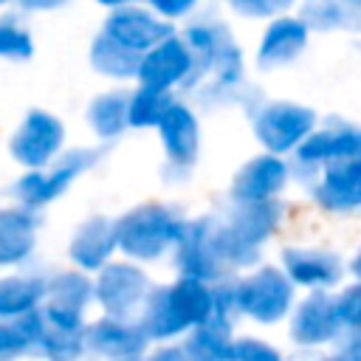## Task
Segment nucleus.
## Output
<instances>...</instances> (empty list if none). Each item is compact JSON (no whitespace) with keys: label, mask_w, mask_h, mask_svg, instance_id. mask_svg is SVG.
Masks as SVG:
<instances>
[{"label":"nucleus","mask_w":361,"mask_h":361,"mask_svg":"<svg viewBox=\"0 0 361 361\" xmlns=\"http://www.w3.org/2000/svg\"><path fill=\"white\" fill-rule=\"evenodd\" d=\"M212 243L223 268L237 276L251 271L265 259V248L285 228L288 206L285 200L268 203H231L226 200L220 212H212Z\"/></svg>","instance_id":"f257e3e1"},{"label":"nucleus","mask_w":361,"mask_h":361,"mask_svg":"<svg viewBox=\"0 0 361 361\" xmlns=\"http://www.w3.org/2000/svg\"><path fill=\"white\" fill-rule=\"evenodd\" d=\"M214 319V290L206 282L175 276L169 282H155L135 324L149 344L180 341L195 327Z\"/></svg>","instance_id":"f03ea898"},{"label":"nucleus","mask_w":361,"mask_h":361,"mask_svg":"<svg viewBox=\"0 0 361 361\" xmlns=\"http://www.w3.org/2000/svg\"><path fill=\"white\" fill-rule=\"evenodd\" d=\"M189 214L169 200H141L116 217L118 257L141 268L169 259Z\"/></svg>","instance_id":"7ed1b4c3"},{"label":"nucleus","mask_w":361,"mask_h":361,"mask_svg":"<svg viewBox=\"0 0 361 361\" xmlns=\"http://www.w3.org/2000/svg\"><path fill=\"white\" fill-rule=\"evenodd\" d=\"M104 149L93 147V144H71L54 164H48L45 169H34V172H17L11 178V183L6 186L8 203L28 209L34 214H42L48 206H54L56 200H62L82 175H87L90 169L99 166Z\"/></svg>","instance_id":"20e7f679"},{"label":"nucleus","mask_w":361,"mask_h":361,"mask_svg":"<svg viewBox=\"0 0 361 361\" xmlns=\"http://www.w3.org/2000/svg\"><path fill=\"white\" fill-rule=\"evenodd\" d=\"M276 265L296 293H333L344 282H355V257L327 243H285L276 254Z\"/></svg>","instance_id":"39448f33"},{"label":"nucleus","mask_w":361,"mask_h":361,"mask_svg":"<svg viewBox=\"0 0 361 361\" xmlns=\"http://www.w3.org/2000/svg\"><path fill=\"white\" fill-rule=\"evenodd\" d=\"M251 135L259 147V152L290 158L293 149L316 130L319 110L313 104L296 102V99H265L259 96L245 110Z\"/></svg>","instance_id":"423d86ee"},{"label":"nucleus","mask_w":361,"mask_h":361,"mask_svg":"<svg viewBox=\"0 0 361 361\" xmlns=\"http://www.w3.org/2000/svg\"><path fill=\"white\" fill-rule=\"evenodd\" d=\"M234 290V310L237 319H245L257 327H279L290 316L299 293L285 279L276 262L262 259L245 274L231 279Z\"/></svg>","instance_id":"0eeeda50"},{"label":"nucleus","mask_w":361,"mask_h":361,"mask_svg":"<svg viewBox=\"0 0 361 361\" xmlns=\"http://www.w3.org/2000/svg\"><path fill=\"white\" fill-rule=\"evenodd\" d=\"M155 135L164 152L161 178L166 183H189L200 152H203V121L200 113L183 96H175L155 124Z\"/></svg>","instance_id":"6e6552de"},{"label":"nucleus","mask_w":361,"mask_h":361,"mask_svg":"<svg viewBox=\"0 0 361 361\" xmlns=\"http://www.w3.org/2000/svg\"><path fill=\"white\" fill-rule=\"evenodd\" d=\"M361 158V127L344 116L319 118L316 130L288 158L293 183L305 186L322 166Z\"/></svg>","instance_id":"1a4fd4ad"},{"label":"nucleus","mask_w":361,"mask_h":361,"mask_svg":"<svg viewBox=\"0 0 361 361\" xmlns=\"http://www.w3.org/2000/svg\"><path fill=\"white\" fill-rule=\"evenodd\" d=\"M68 147V124L48 107L25 110L6 141V152L20 172L45 169Z\"/></svg>","instance_id":"9d476101"},{"label":"nucleus","mask_w":361,"mask_h":361,"mask_svg":"<svg viewBox=\"0 0 361 361\" xmlns=\"http://www.w3.org/2000/svg\"><path fill=\"white\" fill-rule=\"evenodd\" d=\"M155 279L147 268L116 257L93 274V310L104 319L135 322Z\"/></svg>","instance_id":"9b49d317"},{"label":"nucleus","mask_w":361,"mask_h":361,"mask_svg":"<svg viewBox=\"0 0 361 361\" xmlns=\"http://www.w3.org/2000/svg\"><path fill=\"white\" fill-rule=\"evenodd\" d=\"M85 316L39 305L34 313L20 319V327L28 338L31 355L42 361H85Z\"/></svg>","instance_id":"f8f14e48"},{"label":"nucleus","mask_w":361,"mask_h":361,"mask_svg":"<svg viewBox=\"0 0 361 361\" xmlns=\"http://www.w3.org/2000/svg\"><path fill=\"white\" fill-rule=\"evenodd\" d=\"M99 31L135 56L147 54L161 39L175 34V28L169 23H164L149 8V3H110V6H104Z\"/></svg>","instance_id":"ddd939ff"},{"label":"nucleus","mask_w":361,"mask_h":361,"mask_svg":"<svg viewBox=\"0 0 361 361\" xmlns=\"http://www.w3.org/2000/svg\"><path fill=\"white\" fill-rule=\"evenodd\" d=\"M212 212L206 214H195L186 220L180 240L175 243L169 259L175 268V276H186V279H197L206 285H217L231 279V274L223 268V262L217 259L214 243H212Z\"/></svg>","instance_id":"4468645a"},{"label":"nucleus","mask_w":361,"mask_h":361,"mask_svg":"<svg viewBox=\"0 0 361 361\" xmlns=\"http://www.w3.org/2000/svg\"><path fill=\"white\" fill-rule=\"evenodd\" d=\"M288 341L299 353H322L347 338L333 316L330 293H299L290 316L285 319Z\"/></svg>","instance_id":"2eb2a0df"},{"label":"nucleus","mask_w":361,"mask_h":361,"mask_svg":"<svg viewBox=\"0 0 361 361\" xmlns=\"http://www.w3.org/2000/svg\"><path fill=\"white\" fill-rule=\"evenodd\" d=\"M307 203L327 217H353L361 209V158L322 166L305 186Z\"/></svg>","instance_id":"dca6fc26"},{"label":"nucleus","mask_w":361,"mask_h":361,"mask_svg":"<svg viewBox=\"0 0 361 361\" xmlns=\"http://www.w3.org/2000/svg\"><path fill=\"white\" fill-rule=\"evenodd\" d=\"M310 45V31L293 11V6L276 17H271L254 42V68L262 73H276L296 65Z\"/></svg>","instance_id":"f3484780"},{"label":"nucleus","mask_w":361,"mask_h":361,"mask_svg":"<svg viewBox=\"0 0 361 361\" xmlns=\"http://www.w3.org/2000/svg\"><path fill=\"white\" fill-rule=\"evenodd\" d=\"M192 76H195L192 56L175 31L166 39H161L155 48L138 56V71L133 85H141L166 96H186L192 87Z\"/></svg>","instance_id":"a211bd4d"},{"label":"nucleus","mask_w":361,"mask_h":361,"mask_svg":"<svg viewBox=\"0 0 361 361\" xmlns=\"http://www.w3.org/2000/svg\"><path fill=\"white\" fill-rule=\"evenodd\" d=\"M293 183L290 164L288 158L257 152L245 158L226 189V200L231 203H268V200H282L288 186Z\"/></svg>","instance_id":"6ab92c4d"},{"label":"nucleus","mask_w":361,"mask_h":361,"mask_svg":"<svg viewBox=\"0 0 361 361\" xmlns=\"http://www.w3.org/2000/svg\"><path fill=\"white\" fill-rule=\"evenodd\" d=\"M116 257H118V245H116V217L113 214L93 212V214L82 217L65 240L68 265L87 276L102 271Z\"/></svg>","instance_id":"aec40b11"},{"label":"nucleus","mask_w":361,"mask_h":361,"mask_svg":"<svg viewBox=\"0 0 361 361\" xmlns=\"http://www.w3.org/2000/svg\"><path fill=\"white\" fill-rule=\"evenodd\" d=\"M149 350L135 322L90 316L85 324V353L93 361H141Z\"/></svg>","instance_id":"412c9836"},{"label":"nucleus","mask_w":361,"mask_h":361,"mask_svg":"<svg viewBox=\"0 0 361 361\" xmlns=\"http://www.w3.org/2000/svg\"><path fill=\"white\" fill-rule=\"evenodd\" d=\"M39 226L42 214L14 203H0V274L31 268L39 243Z\"/></svg>","instance_id":"4be33fe9"},{"label":"nucleus","mask_w":361,"mask_h":361,"mask_svg":"<svg viewBox=\"0 0 361 361\" xmlns=\"http://www.w3.org/2000/svg\"><path fill=\"white\" fill-rule=\"evenodd\" d=\"M85 127L93 138V147L104 149L121 141L127 130V87H104L85 104Z\"/></svg>","instance_id":"5701e85b"},{"label":"nucleus","mask_w":361,"mask_h":361,"mask_svg":"<svg viewBox=\"0 0 361 361\" xmlns=\"http://www.w3.org/2000/svg\"><path fill=\"white\" fill-rule=\"evenodd\" d=\"M42 305L90 319V313H93V276H87L71 265L48 268L45 285H42Z\"/></svg>","instance_id":"b1692460"},{"label":"nucleus","mask_w":361,"mask_h":361,"mask_svg":"<svg viewBox=\"0 0 361 361\" xmlns=\"http://www.w3.org/2000/svg\"><path fill=\"white\" fill-rule=\"evenodd\" d=\"M45 271L23 268L0 274V322H20L42 305Z\"/></svg>","instance_id":"393cba45"},{"label":"nucleus","mask_w":361,"mask_h":361,"mask_svg":"<svg viewBox=\"0 0 361 361\" xmlns=\"http://www.w3.org/2000/svg\"><path fill=\"white\" fill-rule=\"evenodd\" d=\"M305 28L313 34H344L358 31L361 25V6L355 0H307L293 6Z\"/></svg>","instance_id":"a878e982"},{"label":"nucleus","mask_w":361,"mask_h":361,"mask_svg":"<svg viewBox=\"0 0 361 361\" xmlns=\"http://www.w3.org/2000/svg\"><path fill=\"white\" fill-rule=\"evenodd\" d=\"M87 65L96 76L107 79L116 87H130L135 82V71H138V56L124 51L121 45H116L113 39H107L102 31H96L87 42Z\"/></svg>","instance_id":"bb28decb"},{"label":"nucleus","mask_w":361,"mask_h":361,"mask_svg":"<svg viewBox=\"0 0 361 361\" xmlns=\"http://www.w3.org/2000/svg\"><path fill=\"white\" fill-rule=\"evenodd\" d=\"M234 327L209 322L186 333L180 344L192 361H234Z\"/></svg>","instance_id":"cd10ccee"},{"label":"nucleus","mask_w":361,"mask_h":361,"mask_svg":"<svg viewBox=\"0 0 361 361\" xmlns=\"http://www.w3.org/2000/svg\"><path fill=\"white\" fill-rule=\"evenodd\" d=\"M34 51H37V42H34V31L28 20L14 6H3L0 8V59L28 62Z\"/></svg>","instance_id":"c85d7f7f"},{"label":"nucleus","mask_w":361,"mask_h":361,"mask_svg":"<svg viewBox=\"0 0 361 361\" xmlns=\"http://www.w3.org/2000/svg\"><path fill=\"white\" fill-rule=\"evenodd\" d=\"M175 96L141 87V85H130L127 87V130H155L158 118L164 116V110L169 107Z\"/></svg>","instance_id":"c756f323"},{"label":"nucleus","mask_w":361,"mask_h":361,"mask_svg":"<svg viewBox=\"0 0 361 361\" xmlns=\"http://www.w3.org/2000/svg\"><path fill=\"white\" fill-rule=\"evenodd\" d=\"M333 302V316L341 327L344 336H358L361 327V285L358 282H344L330 293Z\"/></svg>","instance_id":"7c9ffc66"},{"label":"nucleus","mask_w":361,"mask_h":361,"mask_svg":"<svg viewBox=\"0 0 361 361\" xmlns=\"http://www.w3.org/2000/svg\"><path fill=\"white\" fill-rule=\"evenodd\" d=\"M234 361H285V353L279 344H274L259 333H237Z\"/></svg>","instance_id":"2f4dec72"},{"label":"nucleus","mask_w":361,"mask_h":361,"mask_svg":"<svg viewBox=\"0 0 361 361\" xmlns=\"http://www.w3.org/2000/svg\"><path fill=\"white\" fill-rule=\"evenodd\" d=\"M288 8H290V3H282V0H231L226 6V11L231 17H240L245 23H262V25Z\"/></svg>","instance_id":"473e14b6"},{"label":"nucleus","mask_w":361,"mask_h":361,"mask_svg":"<svg viewBox=\"0 0 361 361\" xmlns=\"http://www.w3.org/2000/svg\"><path fill=\"white\" fill-rule=\"evenodd\" d=\"M25 355H31V347L20 322H0V361H23Z\"/></svg>","instance_id":"72a5a7b5"},{"label":"nucleus","mask_w":361,"mask_h":361,"mask_svg":"<svg viewBox=\"0 0 361 361\" xmlns=\"http://www.w3.org/2000/svg\"><path fill=\"white\" fill-rule=\"evenodd\" d=\"M149 8H152L164 23H169L172 28H180L200 6L192 3V0H152Z\"/></svg>","instance_id":"f704fd0d"},{"label":"nucleus","mask_w":361,"mask_h":361,"mask_svg":"<svg viewBox=\"0 0 361 361\" xmlns=\"http://www.w3.org/2000/svg\"><path fill=\"white\" fill-rule=\"evenodd\" d=\"M307 361H361V338L358 336H347L336 347L313 353Z\"/></svg>","instance_id":"c9c22d12"},{"label":"nucleus","mask_w":361,"mask_h":361,"mask_svg":"<svg viewBox=\"0 0 361 361\" xmlns=\"http://www.w3.org/2000/svg\"><path fill=\"white\" fill-rule=\"evenodd\" d=\"M141 361H192V358L186 355L180 341H166V344H149Z\"/></svg>","instance_id":"e433bc0d"},{"label":"nucleus","mask_w":361,"mask_h":361,"mask_svg":"<svg viewBox=\"0 0 361 361\" xmlns=\"http://www.w3.org/2000/svg\"><path fill=\"white\" fill-rule=\"evenodd\" d=\"M14 8L25 17V20H31V14H48V11H56V8H62V3H56V0H23V3H14Z\"/></svg>","instance_id":"4c0bfd02"},{"label":"nucleus","mask_w":361,"mask_h":361,"mask_svg":"<svg viewBox=\"0 0 361 361\" xmlns=\"http://www.w3.org/2000/svg\"><path fill=\"white\" fill-rule=\"evenodd\" d=\"M85 361H93V358H85Z\"/></svg>","instance_id":"58836bf2"}]
</instances>
